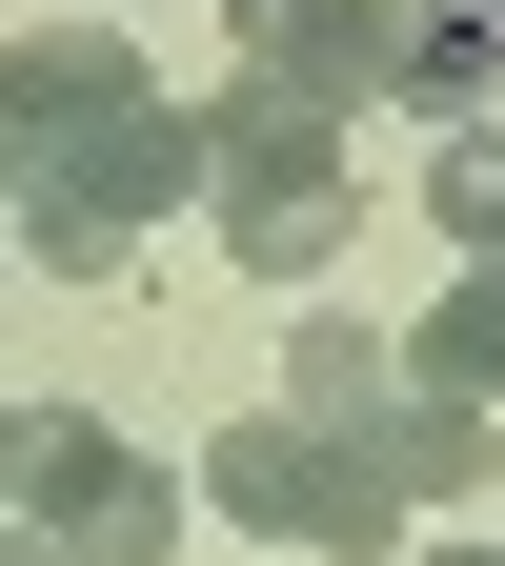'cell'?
<instances>
[{
	"label": "cell",
	"mask_w": 505,
	"mask_h": 566,
	"mask_svg": "<svg viewBox=\"0 0 505 566\" xmlns=\"http://www.w3.org/2000/svg\"><path fill=\"white\" fill-rule=\"evenodd\" d=\"M182 142H202V202H223V263H243V283H324V263H344L365 182H344V122H324V102L223 82V102H182Z\"/></svg>",
	"instance_id": "obj_1"
},
{
	"label": "cell",
	"mask_w": 505,
	"mask_h": 566,
	"mask_svg": "<svg viewBox=\"0 0 505 566\" xmlns=\"http://www.w3.org/2000/svg\"><path fill=\"white\" fill-rule=\"evenodd\" d=\"M0 526H41L61 566H162L182 546V485L141 465L102 405H0Z\"/></svg>",
	"instance_id": "obj_2"
},
{
	"label": "cell",
	"mask_w": 505,
	"mask_h": 566,
	"mask_svg": "<svg viewBox=\"0 0 505 566\" xmlns=\"http://www.w3.org/2000/svg\"><path fill=\"white\" fill-rule=\"evenodd\" d=\"M202 506H223V526H263V546H304V566H404V485L365 465V446H344V424H223V446H202Z\"/></svg>",
	"instance_id": "obj_3"
},
{
	"label": "cell",
	"mask_w": 505,
	"mask_h": 566,
	"mask_svg": "<svg viewBox=\"0 0 505 566\" xmlns=\"http://www.w3.org/2000/svg\"><path fill=\"white\" fill-rule=\"evenodd\" d=\"M162 202H202V142H182V102H141V122H102V142H61V163L0 202V243L61 263V283H122Z\"/></svg>",
	"instance_id": "obj_4"
},
{
	"label": "cell",
	"mask_w": 505,
	"mask_h": 566,
	"mask_svg": "<svg viewBox=\"0 0 505 566\" xmlns=\"http://www.w3.org/2000/svg\"><path fill=\"white\" fill-rule=\"evenodd\" d=\"M162 82H141V41L122 21H41V41H0V202H21L61 142H102V122H141Z\"/></svg>",
	"instance_id": "obj_5"
},
{
	"label": "cell",
	"mask_w": 505,
	"mask_h": 566,
	"mask_svg": "<svg viewBox=\"0 0 505 566\" xmlns=\"http://www.w3.org/2000/svg\"><path fill=\"white\" fill-rule=\"evenodd\" d=\"M223 41H243V82L283 102H385V61H404V0H223Z\"/></svg>",
	"instance_id": "obj_6"
},
{
	"label": "cell",
	"mask_w": 505,
	"mask_h": 566,
	"mask_svg": "<svg viewBox=\"0 0 505 566\" xmlns=\"http://www.w3.org/2000/svg\"><path fill=\"white\" fill-rule=\"evenodd\" d=\"M385 102H424V122H485V102H505V21H485V0H404Z\"/></svg>",
	"instance_id": "obj_7"
},
{
	"label": "cell",
	"mask_w": 505,
	"mask_h": 566,
	"mask_svg": "<svg viewBox=\"0 0 505 566\" xmlns=\"http://www.w3.org/2000/svg\"><path fill=\"white\" fill-rule=\"evenodd\" d=\"M385 385H404V405H505V263H465L445 304H424V344H404Z\"/></svg>",
	"instance_id": "obj_8"
},
{
	"label": "cell",
	"mask_w": 505,
	"mask_h": 566,
	"mask_svg": "<svg viewBox=\"0 0 505 566\" xmlns=\"http://www.w3.org/2000/svg\"><path fill=\"white\" fill-rule=\"evenodd\" d=\"M365 465L404 485V506H465L505 446H485V405H385V424H365Z\"/></svg>",
	"instance_id": "obj_9"
},
{
	"label": "cell",
	"mask_w": 505,
	"mask_h": 566,
	"mask_svg": "<svg viewBox=\"0 0 505 566\" xmlns=\"http://www.w3.org/2000/svg\"><path fill=\"white\" fill-rule=\"evenodd\" d=\"M385 405H404V385H385V344H365V324H304V365H283V424H344V446H365Z\"/></svg>",
	"instance_id": "obj_10"
},
{
	"label": "cell",
	"mask_w": 505,
	"mask_h": 566,
	"mask_svg": "<svg viewBox=\"0 0 505 566\" xmlns=\"http://www.w3.org/2000/svg\"><path fill=\"white\" fill-rule=\"evenodd\" d=\"M424 223L465 263H505V122H445V163H424Z\"/></svg>",
	"instance_id": "obj_11"
},
{
	"label": "cell",
	"mask_w": 505,
	"mask_h": 566,
	"mask_svg": "<svg viewBox=\"0 0 505 566\" xmlns=\"http://www.w3.org/2000/svg\"><path fill=\"white\" fill-rule=\"evenodd\" d=\"M0 566H61V546H41V526H0Z\"/></svg>",
	"instance_id": "obj_12"
},
{
	"label": "cell",
	"mask_w": 505,
	"mask_h": 566,
	"mask_svg": "<svg viewBox=\"0 0 505 566\" xmlns=\"http://www.w3.org/2000/svg\"><path fill=\"white\" fill-rule=\"evenodd\" d=\"M404 566H485V546H404Z\"/></svg>",
	"instance_id": "obj_13"
},
{
	"label": "cell",
	"mask_w": 505,
	"mask_h": 566,
	"mask_svg": "<svg viewBox=\"0 0 505 566\" xmlns=\"http://www.w3.org/2000/svg\"><path fill=\"white\" fill-rule=\"evenodd\" d=\"M485 21H505V0H485Z\"/></svg>",
	"instance_id": "obj_14"
},
{
	"label": "cell",
	"mask_w": 505,
	"mask_h": 566,
	"mask_svg": "<svg viewBox=\"0 0 505 566\" xmlns=\"http://www.w3.org/2000/svg\"><path fill=\"white\" fill-rule=\"evenodd\" d=\"M485 566H505V546H485Z\"/></svg>",
	"instance_id": "obj_15"
}]
</instances>
